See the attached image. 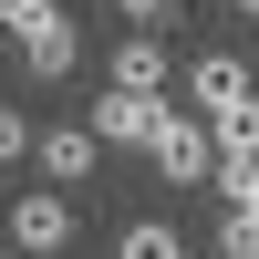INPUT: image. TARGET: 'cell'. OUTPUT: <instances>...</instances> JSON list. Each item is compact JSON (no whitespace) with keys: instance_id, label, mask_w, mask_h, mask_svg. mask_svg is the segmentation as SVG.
I'll return each instance as SVG.
<instances>
[{"instance_id":"14","label":"cell","mask_w":259,"mask_h":259,"mask_svg":"<svg viewBox=\"0 0 259 259\" xmlns=\"http://www.w3.org/2000/svg\"><path fill=\"white\" fill-rule=\"evenodd\" d=\"M239 11H249V21H259V0H239Z\"/></svg>"},{"instance_id":"13","label":"cell","mask_w":259,"mask_h":259,"mask_svg":"<svg viewBox=\"0 0 259 259\" xmlns=\"http://www.w3.org/2000/svg\"><path fill=\"white\" fill-rule=\"evenodd\" d=\"M114 11H124V21H135V31H156V21H166V11H177V0H114Z\"/></svg>"},{"instance_id":"5","label":"cell","mask_w":259,"mask_h":259,"mask_svg":"<svg viewBox=\"0 0 259 259\" xmlns=\"http://www.w3.org/2000/svg\"><path fill=\"white\" fill-rule=\"evenodd\" d=\"M187 94H197V114L218 124V114H239V104L259 94V83H249V62H239V52H207L197 73H187Z\"/></svg>"},{"instance_id":"12","label":"cell","mask_w":259,"mask_h":259,"mask_svg":"<svg viewBox=\"0 0 259 259\" xmlns=\"http://www.w3.org/2000/svg\"><path fill=\"white\" fill-rule=\"evenodd\" d=\"M31 145H41V124H21L11 104H0V166H21V156H31Z\"/></svg>"},{"instance_id":"11","label":"cell","mask_w":259,"mask_h":259,"mask_svg":"<svg viewBox=\"0 0 259 259\" xmlns=\"http://www.w3.org/2000/svg\"><path fill=\"white\" fill-rule=\"evenodd\" d=\"M218 259H259V207H228L218 218Z\"/></svg>"},{"instance_id":"9","label":"cell","mask_w":259,"mask_h":259,"mask_svg":"<svg viewBox=\"0 0 259 259\" xmlns=\"http://www.w3.org/2000/svg\"><path fill=\"white\" fill-rule=\"evenodd\" d=\"M207 135H218V156H259V94L239 104V114H218Z\"/></svg>"},{"instance_id":"3","label":"cell","mask_w":259,"mask_h":259,"mask_svg":"<svg viewBox=\"0 0 259 259\" xmlns=\"http://www.w3.org/2000/svg\"><path fill=\"white\" fill-rule=\"evenodd\" d=\"M83 124H94V145H145V156H156V135L177 124V104H166V94H114V83H104V104Z\"/></svg>"},{"instance_id":"1","label":"cell","mask_w":259,"mask_h":259,"mask_svg":"<svg viewBox=\"0 0 259 259\" xmlns=\"http://www.w3.org/2000/svg\"><path fill=\"white\" fill-rule=\"evenodd\" d=\"M0 31L21 41V62H31L41 83H62V73H73V21H62L52 0H0Z\"/></svg>"},{"instance_id":"2","label":"cell","mask_w":259,"mask_h":259,"mask_svg":"<svg viewBox=\"0 0 259 259\" xmlns=\"http://www.w3.org/2000/svg\"><path fill=\"white\" fill-rule=\"evenodd\" d=\"M0 239H11L21 259H62V249H73V197H62V187H31V197H11Z\"/></svg>"},{"instance_id":"10","label":"cell","mask_w":259,"mask_h":259,"mask_svg":"<svg viewBox=\"0 0 259 259\" xmlns=\"http://www.w3.org/2000/svg\"><path fill=\"white\" fill-rule=\"evenodd\" d=\"M207 187H218L228 207H259V156H218V177H207Z\"/></svg>"},{"instance_id":"6","label":"cell","mask_w":259,"mask_h":259,"mask_svg":"<svg viewBox=\"0 0 259 259\" xmlns=\"http://www.w3.org/2000/svg\"><path fill=\"white\" fill-rule=\"evenodd\" d=\"M31 156H41V177H52V187H73V177H94V156H104V145H94V124H41V145H31Z\"/></svg>"},{"instance_id":"7","label":"cell","mask_w":259,"mask_h":259,"mask_svg":"<svg viewBox=\"0 0 259 259\" xmlns=\"http://www.w3.org/2000/svg\"><path fill=\"white\" fill-rule=\"evenodd\" d=\"M104 62H114V94H166V41L156 31H124Z\"/></svg>"},{"instance_id":"4","label":"cell","mask_w":259,"mask_h":259,"mask_svg":"<svg viewBox=\"0 0 259 259\" xmlns=\"http://www.w3.org/2000/svg\"><path fill=\"white\" fill-rule=\"evenodd\" d=\"M156 177H166V187H207V177H218V135L177 114V124L156 135Z\"/></svg>"},{"instance_id":"8","label":"cell","mask_w":259,"mask_h":259,"mask_svg":"<svg viewBox=\"0 0 259 259\" xmlns=\"http://www.w3.org/2000/svg\"><path fill=\"white\" fill-rule=\"evenodd\" d=\"M114 259H187V228H177V218H135V228L114 239Z\"/></svg>"}]
</instances>
